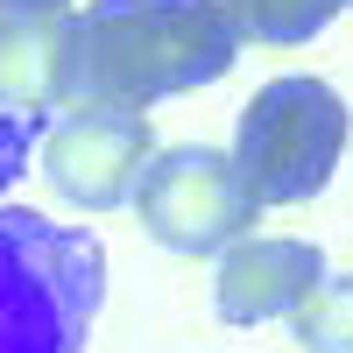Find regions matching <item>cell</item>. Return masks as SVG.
Returning a JSON list of instances; mask_svg holds the SVG:
<instances>
[{
	"instance_id": "6da1fadb",
	"label": "cell",
	"mask_w": 353,
	"mask_h": 353,
	"mask_svg": "<svg viewBox=\"0 0 353 353\" xmlns=\"http://www.w3.org/2000/svg\"><path fill=\"white\" fill-rule=\"evenodd\" d=\"M241 36L219 0H92L71 14V106L141 113L233 71Z\"/></svg>"
},
{
	"instance_id": "7a4b0ae2",
	"label": "cell",
	"mask_w": 353,
	"mask_h": 353,
	"mask_svg": "<svg viewBox=\"0 0 353 353\" xmlns=\"http://www.w3.org/2000/svg\"><path fill=\"white\" fill-rule=\"evenodd\" d=\"M106 297L92 233L50 212L0 205V353H78Z\"/></svg>"
},
{
	"instance_id": "3957f363",
	"label": "cell",
	"mask_w": 353,
	"mask_h": 353,
	"mask_svg": "<svg viewBox=\"0 0 353 353\" xmlns=\"http://www.w3.org/2000/svg\"><path fill=\"white\" fill-rule=\"evenodd\" d=\"M346 99L325 78H269L261 92L241 106L233 128V176L248 184L254 205H304L332 184V170L346 156Z\"/></svg>"
},
{
	"instance_id": "277c9868",
	"label": "cell",
	"mask_w": 353,
	"mask_h": 353,
	"mask_svg": "<svg viewBox=\"0 0 353 353\" xmlns=\"http://www.w3.org/2000/svg\"><path fill=\"white\" fill-rule=\"evenodd\" d=\"M254 212L261 205L248 198V184L233 176V156L226 149H163L134 184V219L149 226V241L170 248V254H226L233 241L254 233Z\"/></svg>"
},
{
	"instance_id": "5b68a950",
	"label": "cell",
	"mask_w": 353,
	"mask_h": 353,
	"mask_svg": "<svg viewBox=\"0 0 353 353\" xmlns=\"http://www.w3.org/2000/svg\"><path fill=\"white\" fill-rule=\"evenodd\" d=\"M149 163H156V134L141 113H121V106H71L43 134L50 191L64 205H78V212L134 205V184Z\"/></svg>"
},
{
	"instance_id": "8992f818",
	"label": "cell",
	"mask_w": 353,
	"mask_h": 353,
	"mask_svg": "<svg viewBox=\"0 0 353 353\" xmlns=\"http://www.w3.org/2000/svg\"><path fill=\"white\" fill-rule=\"evenodd\" d=\"M325 283V248L297 241V233H248L219 254L212 304L226 325H276L311 304V290Z\"/></svg>"
},
{
	"instance_id": "52a82bcc",
	"label": "cell",
	"mask_w": 353,
	"mask_h": 353,
	"mask_svg": "<svg viewBox=\"0 0 353 353\" xmlns=\"http://www.w3.org/2000/svg\"><path fill=\"white\" fill-rule=\"evenodd\" d=\"M71 106V14H0V113Z\"/></svg>"
},
{
	"instance_id": "ba28073f",
	"label": "cell",
	"mask_w": 353,
	"mask_h": 353,
	"mask_svg": "<svg viewBox=\"0 0 353 353\" xmlns=\"http://www.w3.org/2000/svg\"><path fill=\"white\" fill-rule=\"evenodd\" d=\"M233 36L241 43H269V50H290V43H311L325 36V21H339L346 0H219Z\"/></svg>"
},
{
	"instance_id": "9c48e42d",
	"label": "cell",
	"mask_w": 353,
	"mask_h": 353,
	"mask_svg": "<svg viewBox=\"0 0 353 353\" xmlns=\"http://www.w3.org/2000/svg\"><path fill=\"white\" fill-rule=\"evenodd\" d=\"M290 325L311 353H353V276H325Z\"/></svg>"
},
{
	"instance_id": "30bf717a",
	"label": "cell",
	"mask_w": 353,
	"mask_h": 353,
	"mask_svg": "<svg viewBox=\"0 0 353 353\" xmlns=\"http://www.w3.org/2000/svg\"><path fill=\"white\" fill-rule=\"evenodd\" d=\"M28 141H36V121L0 113V191H14V176L28 170Z\"/></svg>"
},
{
	"instance_id": "8fae6325",
	"label": "cell",
	"mask_w": 353,
	"mask_h": 353,
	"mask_svg": "<svg viewBox=\"0 0 353 353\" xmlns=\"http://www.w3.org/2000/svg\"><path fill=\"white\" fill-rule=\"evenodd\" d=\"M0 14H71V0H0Z\"/></svg>"
}]
</instances>
